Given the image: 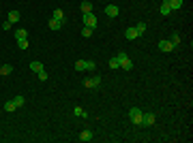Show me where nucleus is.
<instances>
[{
  "label": "nucleus",
  "mask_w": 193,
  "mask_h": 143,
  "mask_svg": "<svg viewBox=\"0 0 193 143\" xmlns=\"http://www.w3.org/2000/svg\"><path fill=\"white\" fill-rule=\"evenodd\" d=\"M49 28H52V30H60L62 28V22H58V19H49Z\"/></svg>",
  "instance_id": "f3484780"
},
{
  "label": "nucleus",
  "mask_w": 193,
  "mask_h": 143,
  "mask_svg": "<svg viewBox=\"0 0 193 143\" xmlns=\"http://www.w3.org/2000/svg\"><path fill=\"white\" fill-rule=\"evenodd\" d=\"M30 71H32V73H39V71H43V64H41L39 60H32V62H30Z\"/></svg>",
  "instance_id": "9b49d317"
},
{
  "label": "nucleus",
  "mask_w": 193,
  "mask_h": 143,
  "mask_svg": "<svg viewBox=\"0 0 193 143\" xmlns=\"http://www.w3.org/2000/svg\"><path fill=\"white\" fill-rule=\"evenodd\" d=\"M129 118H131V122L135 124V126H142V118H144V113H142V109L133 107L131 111H129Z\"/></svg>",
  "instance_id": "f03ea898"
},
{
  "label": "nucleus",
  "mask_w": 193,
  "mask_h": 143,
  "mask_svg": "<svg viewBox=\"0 0 193 143\" xmlns=\"http://www.w3.org/2000/svg\"><path fill=\"white\" fill-rule=\"evenodd\" d=\"M99 84H101V77H99V75H92V77H86L82 85H86L88 90H95V88H99Z\"/></svg>",
  "instance_id": "7ed1b4c3"
},
{
  "label": "nucleus",
  "mask_w": 193,
  "mask_h": 143,
  "mask_svg": "<svg viewBox=\"0 0 193 143\" xmlns=\"http://www.w3.org/2000/svg\"><path fill=\"white\" fill-rule=\"evenodd\" d=\"M17 47L19 49H28V38H17Z\"/></svg>",
  "instance_id": "b1692460"
},
{
  "label": "nucleus",
  "mask_w": 193,
  "mask_h": 143,
  "mask_svg": "<svg viewBox=\"0 0 193 143\" xmlns=\"http://www.w3.org/2000/svg\"><path fill=\"white\" fill-rule=\"evenodd\" d=\"M109 69H120V64H118L116 56H114V58H109Z\"/></svg>",
  "instance_id": "bb28decb"
},
{
  "label": "nucleus",
  "mask_w": 193,
  "mask_h": 143,
  "mask_svg": "<svg viewBox=\"0 0 193 143\" xmlns=\"http://www.w3.org/2000/svg\"><path fill=\"white\" fill-rule=\"evenodd\" d=\"M7 19H9L11 24H17V22L22 19V15H19V11H15V9H13V11H9V15H7Z\"/></svg>",
  "instance_id": "6e6552de"
},
{
  "label": "nucleus",
  "mask_w": 193,
  "mask_h": 143,
  "mask_svg": "<svg viewBox=\"0 0 193 143\" xmlns=\"http://www.w3.org/2000/svg\"><path fill=\"white\" fill-rule=\"evenodd\" d=\"M11 73H13L11 64H2V66H0V75H11Z\"/></svg>",
  "instance_id": "dca6fc26"
},
{
  "label": "nucleus",
  "mask_w": 193,
  "mask_h": 143,
  "mask_svg": "<svg viewBox=\"0 0 193 143\" xmlns=\"http://www.w3.org/2000/svg\"><path fill=\"white\" fill-rule=\"evenodd\" d=\"M159 51H163V54H169V51H174V45L169 43L168 38H161V41H159Z\"/></svg>",
  "instance_id": "39448f33"
},
{
  "label": "nucleus",
  "mask_w": 193,
  "mask_h": 143,
  "mask_svg": "<svg viewBox=\"0 0 193 143\" xmlns=\"http://www.w3.org/2000/svg\"><path fill=\"white\" fill-rule=\"evenodd\" d=\"M15 109H17V105H15L13 100H7V103H4V111H7V113H13Z\"/></svg>",
  "instance_id": "2eb2a0df"
},
{
  "label": "nucleus",
  "mask_w": 193,
  "mask_h": 143,
  "mask_svg": "<svg viewBox=\"0 0 193 143\" xmlns=\"http://www.w3.org/2000/svg\"><path fill=\"white\" fill-rule=\"evenodd\" d=\"M163 2L168 4V7L172 9V11H178V9L182 7V0H163Z\"/></svg>",
  "instance_id": "1a4fd4ad"
},
{
  "label": "nucleus",
  "mask_w": 193,
  "mask_h": 143,
  "mask_svg": "<svg viewBox=\"0 0 193 143\" xmlns=\"http://www.w3.org/2000/svg\"><path fill=\"white\" fill-rule=\"evenodd\" d=\"M169 43H172L174 47H178V45H180V34H176V32H174V34H172V38H169Z\"/></svg>",
  "instance_id": "412c9836"
},
{
  "label": "nucleus",
  "mask_w": 193,
  "mask_h": 143,
  "mask_svg": "<svg viewBox=\"0 0 193 143\" xmlns=\"http://www.w3.org/2000/svg\"><path fill=\"white\" fill-rule=\"evenodd\" d=\"M82 19H84V26H86V28H92V30L96 28V17H95V13H84V17H82Z\"/></svg>",
  "instance_id": "20e7f679"
},
{
  "label": "nucleus",
  "mask_w": 193,
  "mask_h": 143,
  "mask_svg": "<svg viewBox=\"0 0 193 143\" xmlns=\"http://www.w3.org/2000/svg\"><path fill=\"white\" fill-rule=\"evenodd\" d=\"M84 71H95V62L92 60H86L84 62Z\"/></svg>",
  "instance_id": "a878e982"
},
{
  "label": "nucleus",
  "mask_w": 193,
  "mask_h": 143,
  "mask_svg": "<svg viewBox=\"0 0 193 143\" xmlns=\"http://www.w3.org/2000/svg\"><path fill=\"white\" fill-rule=\"evenodd\" d=\"M82 36H84V38H90V36H92V28H82Z\"/></svg>",
  "instance_id": "393cba45"
},
{
  "label": "nucleus",
  "mask_w": 193,
  "mask_h": 143,
  "mask_svg": "<svg viewBox=\"0 0 193 143\" xmlns=\"http://www.w3.org/2000/svg\"><path fill=\"white\" fill-rule=\"evenodd\" d=\"M124 36H127L129 41H135V38H137V36H140V34L135 32V28H133V26H131V28H127V32H124Z\"/></svg>",
  "instance_id": "9d476101"
},
{
  "label": "nucleus",
  "mask_w": 193,
  "mask_h": 143,
  "mask_svg": "<svg viewBox=\"0 0 193 143\" xmlns=\"http://www.w3.org/2000/svg\"><path fill=\"white\" fill-rule=\"evenodd\" d=\"M73 115H77V118H86V111L82 107H75V109H73Z\"/></svg>",
  "instance_id": "5701e85b"
},
{
  "label": "nucleus",
  "mask_w": 193,
  "mask_h": 143,
  "mask_svg": "<svg viewBox=\"0 0 193 143\" xmlns=\"http://www.w3.org/2000/svg\"><path fill=\"white\" fill-rule=\"evenodd\" d=\"M28 36V30L26 28H19V30H15V38H26Z\"/></svg>",
  "instance_id": "aec40b11"
},
{
  "label": "nucleus",
  "mask_w": 193,
  "mask_h": 143,
  "mask_svg": "<svg viewBox=\"0 0 193 143\" xmlns=\"http://www.w3.org/2000/svg\"><path fill=\"white\" fill-rule=\"evenodd\" d=\"M118 13H120V9H118L116 4H108V7H105V15H108V17H118Z\"/></svg>",
  "instance_id": "423d86ee"
},
{
  "label": "nucleus",
  "mask_w": 193,
  "mask_h": 143,
  "mask_svg": "<svg viewBox=\"0 0 193 143\" xmlns=\"http://www.w3.org/2000/svg\"><path fill=\"white\" fill-rule=\"evenodd\" d=\"M80 9H82V13H92V2L84 0V2L80 4Z\"/></svg>",
  "instance_id": "4468645a"
},
{
  "label": "nucleus",
  "mask_w": 193,
  "mask_h": 143,
  "mask_svg": "<svg viewBox=\"0 0 193 143\" xmlns=\"http://www.w3.org/2000/svg\"><path fill=\"white\" fill-rule=\"evenodd\" d=\"M116 60H118V64H120V69H122V71H131V69H133V62L129 60V56H127L124 51H118Z\"/></svg>",
  "instance_id": "f257e3e1"
},
{
  "label": "nucleus",
  "mask_w": 193,
  "mask_h": 143,
  "mask_svg": "<svg viewBox=\"0 0 193 143\" xmlns=\"http://www.w3.org/2000/svg\"><path fill=\"white\" fill-rule=\"evenodd\" d=\"M155 113H144V118H142V126H155Z\"/></svg>",
  "instance_id": "0eeeda50"
},
{
  "label": "nucleus",
  "mask_w": 193,
  "mask_h": 143,
  "mask_svg": "<svg viewBox=\"0 0 193 143\" xmlns=\"http://www.w3.org/2000/svg\"><path fill=\"white\" fill-rule=\"evenodd\" d=\"M133 28H135V32H137V34H144V30H146V24H144V22H137V24L133 26Z\"/></svg>",
  "instance_id": "6ab92c4d"
},
{
  "label": "nucleus",
  "mask_w": 193,
  "mask_h": 143,
  "mask_svg": "<svg viewBox=\"0 0 193 143\" xmlns=\"http://www.w3.org/2000/svg\"><path fill=\"white\" fill-rule=\"evenodd\" d=\"M84 62L86 60H77L75 62V71H84Z\"/></svg>",
  "instance_id": "c85d7f7f"
},
{
  "label": "nucleus",
  "mask_w": 193,
  "mask_h": 143,
  "mask_svg": "<svg viewBox=\"0 0 193 143\" xmlns=\"http://www.w3.org/2000/svg\"><path fill=\"white\" fill-rule=\"evenodd\" d=\"M11 22H9V19H7V22H2V30H11Z\"/></svg>",
  "instance_id": "c756f323"
},
{
  "label": "nucleus",
  "mask_w": 193,
  "mask_h": 143,
  "mask_svg": "<svg viewBox=\"0 0 193 143\" xmlns=\"http://www.w3.org/2000/svg\"><path fill=\"white\" fill-rule=\"evenodd\" d=\"M52 19H58V22L64 24V13H62V9H56V11L52 13Z\"/></svg>",
  "instance_id": "ddd939ff"
},
{
  "label": "nucleus",
  "mask_w": 193,
  "mask_h": 143,
  "mask_svg": "<svg viewBox=\"0 0 193 143\" xmlns=\"http://www.w3.org/2000/svg\"><path fill=\"white\" fill-rule=\"evenodd\" d=\"M13 103L17 105V109H19V107H24V105H26V100H24V96H22V94H17V96H15V98H13Z\"/></svg>",
  "instance_id": "a211bd4d"
},
{
  "label": "nucleus",
  "mask_w": 193,
  "mask_h": 143,
  "mask_svg": "<svg viewBox=\"0 0 193 143\" xmlns=\"http://www.w3.org/2000/svg\"><path fill=\"white\" fill-rule=\"evenodd\" d=\"M36 75H39V79H41V81H47V79H49L47 71H39V73H36Z\"/></svg>",
  "instance_id": "cd10ccee"
},
{
  "label": "nucleus",
  "mask_w": 193,
  "mask_h": 143,
  "mask_svg": "<svg viewBox=\"0 0 193 143\" xmlns=\"http://www.w3.org/2000/svg\"><path fill=\"white\" fill-rule=\"evenodd\" d=\"M95 137H92V132L90 130H82L80 132V141H92Z\"/></svg>",
  "instance_id": "f8f14e48"
},
{
  "label": "nucleus",
  "mask_w": 193,
  "mask_h": 143,
  "mask_svg": "<svg viewBox=\"0 0 193 143\" xmlns=\"http://www.w3.org/2000/svg\"><path fill=\"white\" fill-rule=\"evenodd\" d=\"M159 11H161V15H169L172 13V9H169L165 2H161V7H159Z\"/></svg>",
  "instance_id": "4be33fe9"
}]
</instances>
